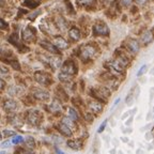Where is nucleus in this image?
I'll list each match as a JSON object with an SVG mask.
<instances>
[{
    "label": "nucleus",
    "instance_id": "1",
    "mask_svg": "<svg viewBox=\"0 0 154 154\" xmlns=\"http://www.w3.org/2000/svg\"><path fill=\"white\" fill-rule=\"evenodd\" d=\"M96 55V48L91 44H86L80 48V58L82 60H89Z\"/></svg>",
    "mask_w": 154,
    "mask_h": 154
},
{
    "label": "nucleus",
    "instance_id": "2",
    "mask_svg": "<svg viewBox=\"0 0 154 154\" xmlns=\"http://www.w3.org/2000/svg\"><path fill=\"white\" fill-rule=\"evenodd\" d=\"M27 121L31 125H38L42 121V113L36 109H31L27 113Z\"/></svg>",
    "mask_w": 154,
    "mask_h": 154
},
{
    "label": "nucleus",
    "instance_id": "3",
    "mask_svg": "<svg viewBox=\"0 0 154 154\" xmlns=\"http://www.w3.org/2000/svg\"><path fill=\"white\" fill-rule=\"evenodd\" d=\"M87 107H88V111L92 115H99L103 111L104 105L102 102L96 101V100H91V101L88 102L87 104Z\"/></svg>",
    "mask_w": 154,
    "mask_h": 154
},
{
    "label": "nucleus",
    "instance_id": "4",
    "mask_svg": "<svg viewBox=\"0 0 154 154\" xmlns=\"http://www.w3.org/2000/svg\"><path fill=\"white\" fill-rule=\"evenodd\" d=\"M106 66L108 67V70L111 72V74L113 75H122L124 73V67L121 66L118 62L116 60H112V61H109V62L106 63Z\"/></svg>",
    "mask_w": 154,
    "mask_h": 154
},
{
    "label": "nucleus",
    "instance_id": "5",
    "mask_svg": "<svg viewBox=\"0 0 154 154\" xmlns=\"http://www.w3.org/2000/svg\"><path fill=\"white\" fill-rule=\"evenodd\" d=\"M61 72L64 73V74L70 75V76H74L76 74L77 70H76V66H75L74 62L71 60H67L63 63L62 67H61Z\"/></svg>",
    "mask_w": 154,
    "mask_h": 154
},
{
    "label": "nucleus",
    "instance_id": "6",
    "mask_svg": "<svg viewBox=\"0 0 154 154\" xmlns=\"http://www.w3.org/2000/svg\"><path fill=\"white\" fill-rule=\"evenodd\" d=\"M34 78H35V80L38 84L43 85V86H48V85H51V82L49 75L44 72H36L35 74H34Z\"/></svg>",
    "mask_w": 154,
    "mask_h": 154
},
{
    "label": "nucleus",
    "instance_id": "7",
    "mask_svg": "<svg viewBox=\"0 0 154 154\" xmlns=\"http://www.w3.org/2000/svg\"><path fill=\"white\" fill-rule=\"evenodd\" d=\"M33 96L35 100H38V101H42V102H46L51 99L49 92L43 89H38V88L33 90Z\"/></svg>",
    "mask_w": 154,
    "mask_h": 154
},
{
    "label": "nucleus",
    "instance_id": "8",
    "mask_svg": "<svg viewBox=\"0 0 154 154\" xmlns=\"http://www.w3.org/2000/svg\"><path fill=\"white\" fill-rule=\"evenodd\" d=\"M93 33L95 35H108L109 28L107 27V25L103 24V23H99V24L94 25Z\"/></svg>",
    "mask_w": 154,
    "mask_h": 154
},
{
    "label": "nucleus",
    "instance_id": "9",
    "mask_svg": "<svg viewBox=\"0 0 154 154\" xmlns=\"http://www.w3.org/2000/svg\"><path fill=\"white\" fill-rule=\"evenodd\" d=\"M22 38L25 42H31L35 38V32L31 27H26L22 32Z\"/></svg>",
    "mask_w": 154,
    "mask_h": 154
},
{
    "label": "nucleus",
    "instance_id": "10",
    "mask_svg": "<svg viewBox=\"0 0 154 154\" xmlns=\"http://www.w3.org/2000/svg\"><path fill=\"white\" fill-rule=\"evenodd\" d=\"M126 48H128V51L132 54H137L139 51V42L137 40H135V38H130L126 41Z\"/></svg>",
    "mask_w": 154,
    "mask_h": 154
},
{
    "label": "nucleus",
    "instance_id": "11",
    "mask_svg": "<svg viewBox=\"0 0 154 154\" xmlns=\"http://www.w3.org/2000/svg\"><path fill=\"white\" fill-rule=\"evenodd\" d=\"M46 62L53 67L54 70H57L62 65V60L58 56H51V57H46Z\"/></svg>",
    "mask_w": 154,
    "mask_h": 154
},
{
    "label": "nucleus",
    "instance_id": "12",
    "mask_svg": "<svg viewBox=\"0 0 154 154\" xmlns=\"http://www.w3.org/2000/svg\"><path fill=\"white\" fill-rule=\"evenodd\" d=\"M48 109L51 112H53L54 115H57V113H60L63 110L62 104H61L60 100H54L51 103V105L48 106Z\"/></svg>",
    "mask_w": 154,
    "mask_h": 154
},
{
    "label": "nucleus",
    "instance_id": "13",
    "mask_svg": "<svg viewBox=\"0 0 154 154\" xmlns=\"http://www.w3.org/2000/svg\"><path fill=\"white\" fill-rule=\"evenodd\" d=\"M53 44L55 45L56 48L61 49V51H64V49H66L69 47V43L65 41L62 36H56V38H54Z\"/></svg>",
    "mask_w": 154,
    "mask_h": 154
},
{
    "label": "nucleus",
    "instance_id": "14",
    "mask_svg": "<svg viewBox=\"0 0 154 154\" xmlns=\"http://www.w3.org/2000/svg\"><path fill=\"white\" fill-rule=\"evenodd\" d=\"M17 107H18V104L14 100H7L3 103V108L8 112H14L17 110Z\"/></svg>",
    "mask_w": 154,
    "mask_h": 154
},
{
    "label": "nucleus",
    "instance_id": "15",
    "mask_svg": "<svg viewBox=\"0 0 154 154\" xmlns=\"http://www.w3.org/2000/svg\"><path fill=\"white\" fill-rule=\"evenodd\" d=\"M153 38H154L153 31H152V30H146V31L141 34V36H140V41H141V43L144 44V45H148V44H150L153 41Z\"/></svg>",
    "mask_w": 154,
    "mask_h": 154
},
{
    "label": "nucleus",
    "instance_id": "16",
    "mask_svg": "<svg viewBox=\"0 0 154 154\" xmlns=\"http://www.w3.org/2000/svg\"><path fill=\"white\" fill-rule=\"evenodd\" d=\"M57 130L59 131V133H60L61 135H63L65 137H72L73 131L67 128L66 125L63 124V123H59V124L57 125Z\"/></svg>",
    "mask_w": 154,
    "mask_h": 154
},
{
    "label": "nucleus",
    "instance_id": "17",
    "mask_svg": "<svg viewBox=\"0 0 154 154\" xmlns=\"http://www.w3.org/2000/svg\"><path fill=\"white\" fill-rule=\"evenodd\" d=\"M67 147L73 150H80L82 148V141L80 139H70L66 142Z\"/></svg>",
    "mask_w": 154,
    "mask_h": 154
},
{
    "label": "nucleus",
    "instance_id": "18",
    "mask_svg": "<svg viewBox=\"0 0 154 154\" xmlns=\"http://www.w3.org/2000/svg\"><path fill=\"white\" fill-rule=\"evenodd\" d=\"M40 44H41L42 47H43L45 51H47L48 53H51V54H54V55L58 54V49L55 47V45H54L53 43H49V42H47V41H42Z\"/></svg>",
    "mask_w": 154,
    "mask_h": 154
},
{
    "label": "nucleus",
    "instance_id": "19",
    "mask_svg": "<svg viewBox=\"0 0 154 154\" xmlns=\"http://www.w3.org/2000/svg\"><path fill=\"white\" fill-rule=\"evenodd\" d=\"M24 91L23 88L20 86H12L10 87L9 90H8V93L11 96H18L22 94V92Z\"/></svg>",
    "mask_w": 154,
    "mask_h": 154
},
{
    "label": "nucleus",
    "instance_id": "20",
    "mask_svg": "<svg viewBox=\"0 0 154 154\" xmlns=\"http://www.w3.org/2000/svg\"><path fill=\"white\" fill-rule=\"evenodd\" d=\"M69 36L72 38L73 41H79L80 38H82V34H80V31L77 28H71L69 30Z\"/></svg>",
    "mask_w": 154,
    "mask_h": 154
},
{
    "label": "nucleus",
    "instance_id": "21",
    "mask_svg": "<svg viewBox=\"0 0 154 154\" xmlns=\"http://www.w3.org/2000/svg\"><path fill=\"white\" fill-rule=\"evenodd\" d=\"M61 123H63V124H65L69 128H71V130H76V122L75 121H73L72 119H70L69 117H63L62 118V121H61Z\"/></svg>",
    "mask_w": 154,
    "mask_h": 154
},
{
    "label": "nucleus",
    "instance_id": "22",
    "mask_svg": "<svg viewBox=\"0 0 154 154\" xmlns=\"http://www.w3.org/2000/svg\"><path fill=\"white\" fill-rule=\"evenodd\" d=\"M67 117L70 119H72L73 121H75V122L79 120V115H78V112H77L73 107L67 108Z\"/></svg>",
    "mask_w": 154,
    "mask_h": 154
},
{
    "label": "nucleus",
    "instance_id": "23",
    "mask_svg": "<svg viewBox=\"0 0 154 154\" xmlns=\"http://www.w3.org/2000/svg\"><path fill=\"white\" fill-rule=\"evenodd\" d=\"M56 26L63 31V30H65L67 28V23L63 17H57V19H56Z\"/></svg>",
    "mask_w": 154,
    "mask_h": 154
},
{
    "label": "nucleus",
    "instance_id": "24",
    "mask_svg": "<svg viewBox=\"0 0 154 154\" xmlns=\"http://www.w3.org/2000/svg\"><path fill=\"white\" fill-rule=\"evenodd\" d=\"M10 122H11V124L14 125L15 128H22L23 126V120L19 117H17V116H15V117H13V118L10 119Z\"/></svg>",
    "mask_w": 154,
    "mask_h": 154
},
{
    "label": "nucleus",
    "instance_id": "25",
    "mask_svg": "<svg viewBox=\"0 0 154 154\" xmlns=\"http://www.w3.org/2000/svg\"><path fill=\"white\" fill-rule=\"evenodd\" d=\"M58 77H59V80L62 82H70L71 80H72V77L73 76H70V75L67 74H64V73L60 72L59 73V75H58Z\"/></svg>",
    "mask_w": 154,
    "mask_h": 154
},
{
    "label": "nucleus",
    "instance_id": "26",
    "mask_svg": "<svg viewBox=\"0 0 154 154\" xmlns=\"http://www.w3.org/2000/svg\"><path fill=\"white\" fill-rule=\"evenodd\" d=\"M26 146L28 147V149H33L35 147V140L31 136H27L26 137Z\"/></svg>",
    "mask_w": 154,
    "mask_h": 154
},
{
    "label": "nucleus",
    "instance_id": "27",
    "mask_svg": "<svg viewBox=\"0 0 154 154\" xmlns=\"http://www.w3.org/2000/svg\"><path fill=\"white\" fill-rule=\"evenodd\" d=\"M23 140H24V138H23L22 135H16V136H14V137L12 138L11 142L14 144H18V143H22Z\"/></svg>",
    "mask_w": 154,
    "mask_h": 154
},
{
    "label": "nucleus",
    "instance_id": "28",
    "mask_svg": "<svg viewBox=\"0 0 154 154\" xmlns=\"http://www.w3.org/2000/svg\"><path fill=\"white\" fill-rule=\"evenodd\" d=\"M134 100H135L134 94H133V92H131V93L128 94V96H126V100H125V103H126V105L131 106V105H133V103H134Z\"/></svg>",
    "mask_w": 154,
    "mask_h": 154
},
{
    "label": "nucleus",
    "instance_id": "29",
    "mask_svg": "<svg viewBox=\"0 0 154 154\" xmlns=\"http://www.w3.org/2000/svg\"><path fill=\"white\" fill-rule=\"evenodd\" d=\"M78 5H91L95 2V0H76Z\"/></svg>",
    "mask_w": 154,
    "mask_h": 154
},
{
    "label": "nucleus",
    "instance_id": "30",
    "mask_svg": "<svg viewBox=\"0 0 154 154\" xmlns=\"http://www.w3.org/2000/svg\"><path fill=\"white\" fill-rule=\"evenodd\" d=\"M1 135H2V137H10V136L15 135V132L14 131H11V130H5V131H2Z\"/></svg>",
    "mask_w": 154,
    "mask_h": 154
},
{
    "label": "nucleus",
    "instance_id": "31",
    "mask_svg": "<svg viewBox=\"0 0 154 154\" xmlns=\"http://www.w3.org/2000/svg\"><path fill=\"white\" fill-rule=\"evenodd\" d=\"M147 70H148V65H146V64L142 65V66L139 69V71H138V72H137V76H138V77L142 76V75H143L144 73L147 72Z\"/></svg>",
    "mask_w": 154,
    "mask_h": 154
},
{
    "label": "nucleus",
    "instance_id": "32",
    "mask_svg": "<svg viewBox=\"0 0 154 154\" xmlns=\"http://www.w3.org/2000/svg\"><path fill=\"white\" fill-rule=\"evenodd\" d=\"M8 74H9V69L0 65V75H1V76H7Z\"/></svg>",
    "mask_w": 154,
    "mask_h": 154
},
{
    "label": "nucleus",
    "instance_id": "33",
    "mask_svg": "<svg viewBox=\"0 0 154 154\" xmlns=\"http://www.w3.org/2000/svg\"><path fill=\"white\" fill-rule=\"evenodd\" d=\"M16 154H33V152L29 151V150H26V149H22V148H19V149L16 150Z\"/></svg>",
    "mask_w": 154,
    "mask_h": 154
},
{
    "label": "nucleus",
    "instance_id": "34",
    "mask_svg": "<svg viewBox=\"0 0 154 154\" xmlns=\"http://www.w3.org/2000/svg\"><path fill=\"white\" fill-rule=\"evenodd\" d=\"M106 125H107V120H105L103 123H102L101 125H100L99 130H97V133H99V134H101V133H103V131L106 128Z\"/></svg>",
    "mask_w": 154,
    "mask_h": 154
},
{
    "label": "nucleus",
    "instance_id": "35",
    "mask_svg": "<svg viewBox=\"0 0 154 154\" xmlns=\"http://www.w3.org/2000/svg\"><path fill=\"white\" fill-rule=\"evenodd\" d=\"M11 147V140H5L1 143V148H9Z\"/></svg>",
    "mask_w": 154,
    "mask_h": 154
},
{
    "label": "nucleus",
    "instance_id": "36",
    "mask_svg": "<svg viewBox=\"0 0 154 154\" xmlns=\"http://www.w3.org/2000/svg\"><path fill=\"white\" fill-rule=\"evenodd\" d=\"M7 27H8V24H7V23H5V20H3V19L0 18V28H5V29Z\"/></svg>",
    "mask_w": 154,
    "mask_h": 154
},
{
    "label": "nucleus",
    "instance_id": "37",
    "mask_svg": "<svg viewBox=\"0 0 154 154\" xmlns=\"http://www.w3.org/2000/svg\"><path fill=\"white\" fill-rule=\"evenodd\" d=\"M40 13H41V11H40V10H38V12H34L33 14L29 15V18H30V19H34V17H35V16H38V15L40 14Z\"/></svg>",
    "mask_w": 154,
    "mask_h": 154
},
{
    "label": "nucleus",
    "instance_id": "38",
    "mask_svg": "<svg viewBox=\"0 0 154 154\" xmlns=\"http://www.w3.org/2000/svg\"><path fill=\"white\" fill-rule=\"evenodd\" d=\"M135 1H136L138 5H144V3H147L149 0H135Z\"/></svg>",
    "mask_w": 154,
    "mask_h": 154
},
{
    "label": "nucleus",
    "instance_id": "39",
    "mask_svg": "<svg viewBox=\"0 0 154 154\" xmlns=\"http://www.w3.org/2000/svg\"><path fill=\"white\" fill-rule=\"evenodd\" d=\"M122 1V3L124 5H126V7H128V5H131V0H121Z\"/></svg>",
    "mask_w": 154,
    "mask_h": 154
},
{
    "label": "nucleus",
    "instance_id": "40",
    "mask_svg": "<svg viewBox=\"0 0 154 154\" xmlns=\"http://www.w3.org/2000/svg\"><path fill=\"white\" fill-rule=\"evenodd\" d=\"M3 88H5V82H3V80L0 78V91H1Z\"/></svg>",
    "mask_w": 154,
    "mask_h": 154
},
{
    "label": "nucleus",
    "instance_id": "41",
    "mask_svg": "<svg viewBox=\"0 0 154 154\" xmlns=\"http://www.w3.org/2000/svg\"><path fill=\"white\" fill-rule=\"evenodd\" d=\"M55 150H56V152H57V154H65L64 152L62 151V150H60L59 148H57V147L55 148Z\"/></svg>",
    "mask_w": 154,
    "mask_h": 154
},
{
    "label": "nucleus",
    "instance_id": "42",
    "mask_svg": "<svg viewBox=\"0 0 154 154\" xmlns=\"http://www.w3.org/2000/svg\"><path fill=\"white\" fill-rule=\"evenodd\" d=\"M132 122H133V117H131V119H130V120H128V121H126V125H130Z\"/></svg>",
    "mask_w": 154,
    "mask_h": 154
},
{
    "label": "nucleus",
    "instance_id": "43",
    "mask_svg": "<svg viewBox=\"0 0 154 154\" xmlns=\"http://www.w3.org/2000/svg\"><path fill=\"white\" fill-rule=\"evenodd\" d=\"M120 101H121L120 99H117V100H116V102H115V103H113V107H115V106L117 105V104H118V103H119V102H120Z\"/></svg>",
    "mask_w": 154,
    "mask_h": 154
},
{
    "label": "nucleus",
    "instance_id": "44",
    "mask_svg": "<svg viewBox=\"0 0 154 154\" xmlns=\"http://www.w3.org/2000/svg\"><path fill=\"white\" fill-rule=\"evenodd\" d=\"M110 154H116V150H115V149L111 150V151H110Z\"/></svg>",
    "mask_w": 154,
    "mask_h": 154
},
{
    "label": "nucleus",
    "instance_id": "45",
    "mask_svg": "<svg viewBox=\"0 0 154 154\" xmlns=\"http://www.w3.org/2000/svg\"><path fill=\"white\" fill-rule=\"evenodd\" d=\"M122 140H123V141H128V138H122Z\"/></svg>",
    "mask_w": 154,
    "mask_h": 154
},
{
    "label": "nucleus",
    "instance_id": "46",
    "mask_svg": "<svg viewBox=\"0 0 154 154\" xmlns=\"http://www.w3.org/2000/svg\"><path fill=\"white\" fill-rule=\"evenodd\" d=\"M1 137H2V135H1V132H0V140H1Z\"/></svg>",
    "mask_w": 154,
    "mask_h": 154
}]
</instances>
